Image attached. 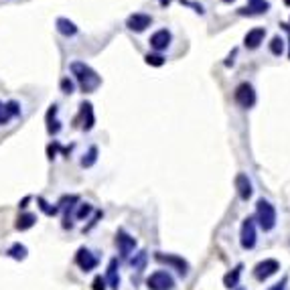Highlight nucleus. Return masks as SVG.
Listing matches in <instances>:
<instances>
[{"instance_id":"nucleus-1","label":"nucleus","mask_w":290,"mask_h":290,"mask_svg":"<svg viewBox=\"0 0 290 290\" xmlns=\"http://www.w3.org/2000/svg\"><path fill=\"white\" fill-rule=\"evenodd\" d=\"M69 69L75 75V81L79 83V88H81L83 94H92V92H96L102 85V77L88 63H83V61H71Z\"/></svg>"},{"instance_id":"nucleus-2","label":"nucleus","mask_w":290,"mask_h":290,"mask_svg":"<svg viewBox=\"0 0 290 290\" xmlns=\"http://www.w3.org/2000/svg\"><path fill=\"white\" fill-rule=\"evenodd\" d=\"M256 219H258L260 227L264 231H272L276 227V209H274V205L266 199H260L258 207H256Z\"/></svg>"},{"instance_id":"nucleus-3","label":"nucleus","mask_w":290,"mask_h":290,"mask_svg":"<svg viewBox=\"0 0 290 290\" xmlns=\"http://www.w3.org/2000/svg\"><path fill=\"white\" fill-rule=\"evenodd\" d=\"M146 286L150 290H172L175 278L166 270H156L146 278Z\"/></svg>"},{"instance_id":"nucleus-4","label":"nucleus","mask_w":290,"mask_h":290,"mask_svg":"<svg viewBox=\"0 0 290 290\" xmlns=\"http://www.w3.org/2000/svg\"><path fill=\"white\" fill-rule=\"evenodd\" d=\"M234 98H236V102H238L242 108H246V110L256 104V92H254V88H252L250 83H240V85L236 88Z\"/></svg>"},{"instance_id":"nucleus-5","label":"nucleus","mask_w":290,"mask_h":290,"mask_svg":"<svg viewBox=\"0 0 290 290\" xmlns=\"http://www.w3.org/2000/svg\"><path fill=\"white\" fill-rule=\"evenodd\" d=\"M278 270H280L278 260L268 258V260H264V262H260V264H256V268H254V276H256L260 282H264V280H268L270 276H274Z\"/></svg>"},{"instance_id":"nucleus-6","label":"nucleus","mask_w":290,"mask_h":290,"mask_svg":"<svg viewBox=\"0 0 290 290\" xmlns=\"http://www.w3.org/2000/svg\"><path fill=\"white\" fill-rule=\"evenodd\" d=\"M254 246H256V223L252 217H248L242 223V248L252 250Z\"/></svg>"},{"instance_id":"nucleus-7","label":"nucleus","mask_w":290,"mask_h":290,"mask_svg":"<svg viewBox=\"0 0 290 290\" xmlns=\"http://www.w3.org/2000/svg\"><path fill=\"white\" fill-rule=\"evenodd\" d=\"M150 24H152V16L146 14V12H134V14H130L126 18V26L130 31H134V33H142Z\"/></svg>"},{"instance_id":"nucleus-8","label":"nucleus","mask_w":290,"mask_h":290,"mask_svg":"<svg viewBox=\"0 0 290 290\" xmlns=\"http://www.w3.org/2000/svg\"><path fill=\"white\" fill-rule=\"evenodd\" d=\"M75 264L83 270V272H90L98 266V258L88 250V248H79L77 254H75Z\"/></svg>"},{"instance_id":"nucleus-9","label":"nucleus","mask_w":290,"mask_h":290,"mask_svg":"<svg viewBox=\"0 0 290 290\" xmlns=\"http://www.w3.org/2000/svg\"><path fill=\"white\" fill-rule=\"evenodd\" d=\"M116 246H118L122 258H128V256L134 252V248H136V240H134L132 236H128L124 229H120L118 236H116Z\"/></svg>"},{"instance_id":"nucleus-10","label":"nucleus","mask_w":290,"mask_h":290,"mask_svg":"<svg viewBox=\"0 0 290 290\" xmlns=\"http://www.w3.org/2000/svg\"><path fill=\"white\" fill-rule=\"evenodd\" d=\"M158 262H162V264H168V266H172V268H177V272L181 274V276H187V272H189V266H187V262L183 260V258H179V256H170V254H156L154 256Z\"/></svg>"},{"instance_id":"nucleus-11","label":"nucleus","mask_w":290,"mask_h":290,"mask_svg":"<svg viewBox=\"0 0 290 290\" xmlns=\"http://www.w3.org/2000/svg\"><path fill=\"white\" fill-rule=\"evenodd\" d=\"M14 116H20V108L18 102H0V126H6Z\"/></svg>"},{"instance_id":"nucleus-12","label":"nucleus","mask_w":290,"mask_h":290,"mask_svg":"<svg viewBox=\"0 0 290 290\" xmlns=\"http://www.w3.org/2000/svg\"><path fill=\"white\" fill-rule=\"evenodd\" d=\"M170 41H172L170 31L160 28V31H156V33L150 37V47H152L154 51H164V49L170 45Z\"/></svg>"},{"instance_id":"nucleus-13","label":"nucleus","mask_w":290,"mask_h":290,"mask_svg":"<svg viewBox=\"0 0 290 290\" xmlns=\"http://www.w3.org/2000/svg\"><path fill=\"white\" fill-rule=\"evenodd\" d=\"M79 116H81V130L83 132H90L96 124V116H94V106L90 102H83L79 106Z\"/></svg>"},{"instance_id":"nucleus-14","label":"nucleus","mask_w":290,"mask_h":290,"mask_svg":"<svg viewBox=\"0 0 290 290\" xmlns=\"http://www.w3.org/2000/svg\"><path fill=\"white\" fill-rule=\"evenodd\" d=\"M268 10H270V2L268 0H248V6L240 8V14L254 16V14H264Z\"/></svg>"},{"instance_id":"nucleus-15","label":"nucleus","mask_w":290,"mask_h":290,"mask_svg":"<svg viewBox=\"0 0 290 290\" xmlns=\"http://www.w3.org/2000/svg\"><path fill=\"white\" fill-rule=\"evenodd\" d=\"M264 37H266V28L256 26V28L248 31V35H246V39H244V45H246L248 49H258V47L264 43Z\"/></svg>"},{"instance_id":"nucleus-16","label":"nucleus","mask_w":290,"mask_h":290,"mask_svg":"<svg viewBox=\"0 0 290 290\" xmlns=\"http://www.w3.org/2000/svg\"><path fill=\"white\" fill-rule=\"evenodd\" d=\"M57 112H59L57 104H51V106H49V110H47V116H45V122H47V132H49L51 136L59 134V130H61V122L57 120Z\"/></svg>"},{"instance_id":"nucleus-17","label":"nucleus","mask_w":290,"mask_h":290,"mask_svg":"<svg viewBox=\"0 0 290 290\" xmlns=\"http://www.w3.org/2000/svg\"><path fill=\"white\" fill-rule=\"evenodd\" d=\"M55 26H57V31L63 35V37H75L77 33H79V28H77V24L73 22V20H69V18H65V16H59L57 20H55Z\"/></svg>"},{"instance_id":"nucleus-18","label":"nucleus","mask_w":290,"mask_h":290,"mask_svg":"<svg viewBox=\"0 0 290 290\" xmlns=\"http://www.w3.org/2000/svg\"><path fill=\"white\" fill-rule=\"evenodd\" d=\"M236 189H238L240 199L248 201V199L252 197V183H250V179H248L244 172H240V175L236 177Z\"/></svg>"},{"instance_id":"nucleus-19","label":"nucleus","mask_w":290,"mask_h":290,"mask_svg":"<svg viewBox=\"0 0 290 290\" xmlns=\"http://www.w3.org/2000/svg\"><path fill=\"white\" fill-rule=\"evenodd\" d=\"M106 282H110V288L118 290L120 288V276H118V260H110L108 266V274H106Z\"/></svg>"},{"instance_id":"nucleus-20","label":"nucleus","mask_w":290,"mask_h":290,"mask_svg":"<svg viewBox=\"0 0 290 290\" xmlns=\"http://www.w3.org/2000/svg\"><path fill=\"white\" fill-rule=\"evenodd\" d=\"M35 223H37V215H33V213H22V215L16 219V229H18V231H26V229H31Z\"/></svg>"},{"instance_id":"nucleus-21","label":"nucleus","mask_w":290,"mask_h":290,"mask_svg":"<svg viewBox=\"0 0 290 290\" xmlns=\"http://www.w3.org/2000/svg\"><path fill=\"white\" fill-rule=\"evenodd\" d=\"M240 276H242V264H238L229 274H225L223 284H225L227 288H236V286H238V282H240Z\"/></svg>"},{"instance_id":"nucleus-22","label":"nucleus","mask_w":290,"mask_h":290,"mask_svg":"<svg viewBox=\"0 0 290 290\" xmlns=\"http://www.w3.org/2000/svg\"><path fill=\"white\" fill-rule=\"evenodd\" d=\"M96 160H98V148H96V146H92V148L88 150V154H83V158H81V166H83V168H90V166H94V164H96Z\"/></svg>"},{"instance_id":"nucleus-23","label":"nucleus","mask_w":290,"mask_h":290,"mask_svg":"<svg viewBox=\"0 0 290 290\" xmlns=\"http://www.w3.org/2000/svg\"><path fill=\"white\" fill-rule=\"evenodd\" d=\"M37 203H39V209H41L45 215H49V217H53V215H57V213H59V207H57V205L47 203L43 197H39V199H37Z\"/></svg>"},{"instance_id":"nucleus-24","label":"nucleus","mask_w":290,"mask_h":290,"mask_svg":"<svg viewBox=\"0 0 290 290\" xmlns=\"http://www.w3.org/2000/svg\"><path fill=\"white\" fill-rule=\"evenodd\" d=\"M8 256L14 258V260H24L26 258V248L22 244H14L10 250H8Z\"/></svg>"},{"instance_id":"nucleus-25","label":"nucleus","mask_w":290,"mask_h":290,"mask_svg":"<svg viewBox=\"0 0 290 290\" xmlns=\"http://www.w3.org/2000/svg\"><path fill=\"white\" fill-rule=\"evenodd\" d=\"M144 61L148 65H154V67H160L162 63H164V57L162 55H158V53H148L144 57Z\"/></svg>"},{"instance_id":"nucleus-26","label":"nucleus","mask_w":290,"mask_h":290,"mask_svg":"<svg viewBox=\"0 0 290 290\" xmlns=\"http://www.w3.org/2000/svg\"><path fill=\"white\" fill-rule=\"evenodd\" d=\"M270 51H272L274 55H280V53L284 51V41H282L280 37H274L272 43H270Z\"/></svg>"},{"instance_id":"nucleus-27","label":"nucleus","mask_w":290,"mask_h":290,"mask_svg":"<svg viewBox=\"0 0 290 290\" xmlns=\"http://www.w3.org/2000/svg\"><path fill=\"white\" fill-rule=\"evenodd\" d=\"M92 209H94V207H92L90 203H83V205H79V209H77L75 217H77V219H83V217H88V215L92 213Z\"/></svg>"},{"instance_id":"nucleus-28","label":"nucleus","mask_w":290,"mask_h":290,"mask_svg":"<svg viewBox=\"0 0 290 290\" xmlns=\"http://www.w3.org/2000/svg\"><path fill=\"white\" fill-rule=\"evenodd\" d=\"M73 88H75V85H73V81H71L69 77H63V79H61V92H63V94H73Z\"/></svg>"},{"instance_id":"nucleus-29","label":"nucleus","mask_w":290,"mask_h":290,"mask_svg":"<svg viewBox=\"0 0 290 290\" xmlns=\"http://www.w3.org/2000/svg\"><path fill=\"white\" fill-rule=\"evenodd\" d=\"M92 290H106V278L104 276H96L92 282Z\"/></svg>"},{"instance_id":"nucleus-30","label":"nucleus","mask_w":290,"mask_h":290,"mask_svg":"<svg viewBox=\"0 0 290 290\" xmlns=\"http://www.w3.org/2000/svg\"><path fill=\"white\" fill-rule=\"evenodd\" d=\"M57 150H65L63 146L59 144V142H53V144H49L47 146V154H49V158L53 160L55 158V154H57Z\"/></svg>"},{"instance_id":"nucleus-31","label":"nucleus","mask_w":290,"mask_h":290,"mask_svg":"<svg viewBox=\"0 0 290 290\" xmlns=\"http://www.w3.org/2000/svg\"><path fill=\"white\" fill-rule=\"evenodd\" d=\"M144 260H146V254H144V252H140V254H138V258H136V260L132 258L130 262H132V266H136V268H142V266H144Z\"/></svg>"},{"instance_id":"nucleus-32","label":"nucleus","mask_w":290,"mask_h":290,"mask_svg":"<svg viewBox=\"0 0 290 290\" xmlns=\"http://www.w3.org/2000/svg\"><path fill=\"white\" fill-rule=\"evenodd\" d=\"M284 288H286V278H284V280H280L278 284H274L270 290H284Z\"/></svg>"},{"instance_id":"nucleus-33","label":"nucleus","mask_w":290,"mask_h":290,"mask_svg":"<svg viewBox=\"0 0 290 290\" xmlns=\"http://www.w3.org/2000/svg\"><path fill=\"white\" fill-rule=\"evenodd\" d=\"M282 28H286V33H288V37H290V24H280ZM288 57H290V53H288Z\"/></svg>"},{"instance_id":"nucleus-34","label":"nucleus","mask_w":290,"mask_h":290,"mask_svg":"<svg viewBox=\"0 0 290 290\" xmlns=\"http://www.w3.org/2000/svg\"><path fill=\"white\" fill-rule=\"evenodd\" d=\"M160 2V6H168L170 4V0H158Z\"/></svg>"},{"instance_id":"nucleus-35","label":"nucleus","mask_w":290,"mask_h":290,"mask_svg":"<svg viewBox=\"0 0 290 290\" xmlns=\"http://www.w3.org/2000/svg\"><path fill=\"white\" fill-rule=\"evenodd\" d=\"M284 4H286V6H290V0H284Z\"/></svg>"},{"instance_id":"nucleus-36","label":"nucleus","mask_w":290,"mask_h":290,"mask_svg":"<svg viewBox=\"0 0 290 290\" xmlns=\"http://www.w3.org/2000/svg\"><path fill=\"white\" fill-rule=\"evenodd\" d=\"M223 2H234V0H223Z\"/></svg>"}]
</instances>
